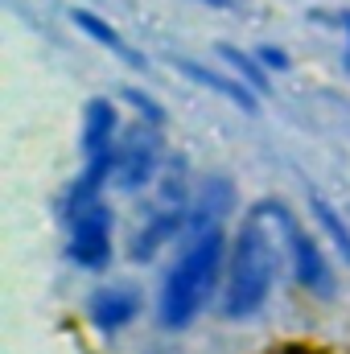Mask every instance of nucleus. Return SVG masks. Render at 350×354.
<instances>
[{
    "instance_id": "f257e3e1",
    "label": "nucleus",
    "mask_w": 350,
    "mask_h": 354,
    "mask_svg": "<svg viewBox=\"0 0 350 354\" xmlns=\"http://www.w3.org/2000/svg\"><path fill=\"white\" fill-rule=\"evenodd\" d=\"M284 210L288 206L280 198H264L231 231L227 272L219 288V313L227 322H256L268 309L284 264Z\"/></svg>"
},
{
    "instance_id": "f03ea898",
    "label": "nucleus",
    "mask_w": 350,
    "mask_h": 354,
    "mask_svg": "<svg viewBox=\"0 0 350 354\" xmlns=\"http://www.w3.org/2000/svg\"><path fill=\"white\" fill-rule=\"evenodd\" d=\"M227 252H231V235L227 227H210V231H194L181 239L174 264L165 268L161 288H157V326L181 334L190 330L210 301H219L223 288V272H227Z\"/></svg>"
},
{
    "instance_id": "7ed1b4c3",
    "label": "nucleus",
    "mask_w": 350,
    "mask_h": 354,
    "mask_svg": "<svg viewBox=\"0 0 350 354\" xmlns=\"http://www.w3.org/2000/svg\"><path fill=\"white\" fill-rule=\"evenodd\" d=\"M62 227H66L62 243L66 260L87 276H103L116 260V210L87 177H71L62 194Z\"/></svg>"
},
{
    "instance_id": "20e7f679",
    "label": "nucleus",
    "mask_w": 350,
    "mask_h": 354,
    "mask_svg": "<svg viewBox=\"0 0 350 354\" xmlns=\"http://www.w3.org/2000/svg\"><path fill=\"white\" fill-rule=\"evenodd\" d=\"M169 165V145H165V128L132 120L124 124V136L111 153V189L120 194H145L157 185V177Z\"/></svg>"
},
{
    "instance_id": "39448f33",
    "label": "nucleus",
    "mask_w": 350,
    "mask_h": 354,
    "mask_svg": "<svg viewBox=\"0 0 350 354\" xmlns=\"http://www.w3.org/2000/svg\"><path fill=\"white\" fill-rule=\"evenodd\" d=\"M124 136V120H120V103L111 95H91L83 107V124H79V177H87L91 185L107 189L111 185V153Z\"/></svg>"
},
{
    "instance_id": "423d86ee",
    "label": "nucleus",
    "mask_w": 350,
    "mask_h": 354,
    "mask_svg": "<svg viewBox=\"0 0 350 354\" xmlns=\"http://www.w3.org/2000/svg\"><path fill=\"white\" fill-rule=\"evenodd\" d=\"M284 264H288V276L301 292H309L313 301H334L338 272L330 264L322 239L305 223H297L293 210H284Z\"/></svg>"
},
{
    "instance_id": "0eeeda50",
    "label": "nucleus",
    "mask_w": 350,
    "mask_h": 354,
    "mask_svg": "<svg viewBox=\"0 0 350 354\" xmlns=\"http://www.w3.org/2000/svg\"><path fill=\"white\" fill-rule=\"evenodd\" d=\"M83 309H87L91 330L103 334V338H111V334H124V330L140 317L145 301H140V288H136V284L107 280V284H95V288H91Z\"/></svg>"
},
{
    "instance_id": "6e6552de",
    "label": "nucleus",
    "mask_w": 350,
    "mask_h": 354,
    "mask_svg": "<svg viewBox=\"0 0 350 354\" xmlns=\"http://www.w3.org/2000/svg\"><path fill=\"white\" fill-rule=\"evenodd\" d=\"M235 181L223 174H206L194 185V206H190V235L194 231H210V227H227V218L235 214Z\"/></svg>"
},
{
    "instance_id": "1a4fd4ad",
    "label": "nucleus",
    "mask_w": 350,
    "mask_h": 354,
    "mask_svg": "<svg viewBox=\"0 0 350 354\" xmlns=\"http://www.w3.org/2000/svg\"><path fill=\"white\" fill-rule=\"evenodd\" d=\"M174 71L185 75L194 87L219 95L223 103H235L243 115H256V111H260V95L248 87V83H239L235 75H223V71H214V66H206V62H194V58H174Z\"/></svg>"
},
{
    "instance_id": "9d476101",
    "label": "nucleus",
    "mask_w": 350,
    "mask_h": 354,
    "mask_svg": "<svg viewBox=\"0 0 350 354\" xmlns=\"http://www.w3.org/2000/svg\"><path fill=\"white\" fill-rule=\"evenodd\" d=\"M71 25H75L87 41H95L99 50H107V54H116L120 62H128V66L145 71V54H140V50H132V46H128V37H124L107 17H99V12H91V8H71Z\"/></svg>"
},
{
    "instance_id": "9b49d317",
    "label": "nucleus",
    "mask_w": 350,
    "mask_h": 354,
    "mask_svg": "<svg viewBox=\"0 0 350 354\" xmlns=\"http://www.w3.org/2000/svg\"><path fill=\"white\" fill-rule=\"evenodd\" d=\"M309 210H313V223L322 227V235L330 239V248H334V256L342 260V268L350 272V218L338 210V206H330L326 198H309Z\"/></svg>"
},
{
    "instance_id": "f8f14e48",
    "label": "nucleus",
    "mask_w": 350,
    "mask_h": 354,
    "mask_svg": "<svg viewBox=\"0 0 350 354\" xmlns=\"http://www.w3.org/2000/svg\"><path fill=\"white\" fill-rule=\"evenodd\" d=\"M219 58L227 62V71H231L239 83H248L256 95H268V91H272V75L264 71V62L256 58V50L248 54V50H239V46H231V41H219Z\"/></svg>"
},
{
    "instance_id": "ddd939ff",
    "label": "nucleus",
    "mask_w": 350,
    "mask_h": 354,
    "mask_svg": "<svg viewBox=\"0 0 350 354\" xmlns=\"http://www.w3.org/2000/svg\"><path fill=\"white\" fill-rule=\"evenodd\" d=\"M120 99L132 107V115H136V120H145V124H157V128H165V124H169V115H165V103H161L157 95H149L145 87H124V91H120Z\"/></svg>"
},
{
    "instance_id": "4468645a",
    "label": "nucleus",
    "mask_w": 350,
    "mask_h": 354,
    "mask_svg": "<svg viewBox=\"0 0 350 354\" xmlns=\"http://www.w3.org/2000/svg\"><path fill=\"white\" fill-rule=\"evenodd\" d=\"M256 58L264 62V71H268V75H284V71L293 66V58H288L276 41H260V46H256Z\"/></svg>"
},
{
    "instance_id": "2eb2a0df",
    "label": "nucleus",
    "mask_w": 350,
    "mask_h": 354,
    "mask_svg": "<svg viewBox=\"0 0 350 354\" xmlns=\"http://www.w3.org/2000/svg\"><path fill=\"white\" fill-rule=\"evenodd\" d=\"M338 29H342V66L350 75V8H338Z\"/></svg>"
},
{
    "instance_id": "dca6fc26",
    "label": "nucleus",
    "mask_w": 350,
    "mask_h": 354,
    "mask_svg": "<svg viewBox=\"0 0 350 354\" xmlns=\"http://www.w3.org/2000/svg\"><path fill=\"white\" fill-rule=\"evenodd\" d=\"M202 4H210V8H235V0H202Z\"/></svg>"
}]
</instances>
